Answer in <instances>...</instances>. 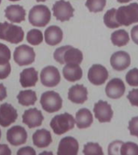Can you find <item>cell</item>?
Segmentation results:
<instances>
[{"mask_svg": "<svg viewBox=\"0 0 138 155\" xmlns=\"http://www.w3.org/2000/svg\"><path fill=\"white\" fill-rule=\"evenodd\" d=\"M18 113L15 107L10 104H2L0 105V125L8 127L17 120Z\"/></svg>", "mask_w": 138, "mask_h": 155, "instance_id": "cell-15", "label": "cell"}, {"mask_svg": "<svg viewBox=\"0 0 138 155\" xmlns=\"http://www.w3.org/2000/svg\"><path fill=\"white\" fill-rule=\"evenodd\" d=\"M1 2H2V0H0V3H1Z\"/></svg>", "mask_w": 138, "mask_h": 155, "instance_id": "cell-46", "label": "cell"}, {"mask_svg": "<svg viewBox=\"0 0 138 155\" xmlns=\"http://www.w3.org/2000/svg\"><path fill=\"white\" fill-rule=\"evenodd\" d=\"M88 91L83 85L77 84L69 89L68 99L74 104H82L87 100Z\"/></svg>", "mask_w": 138, "mask_h": 155, "instance_id": "cell-18", "label": "cell"}, {"mask_svg": "<svg viewBox=\"0 0 138 155\" xmlns=\"http://www.w3.org/2000/svg\"><path fill=\"white\" fill-rule=\"evenodd\" d=\"M41 83L47 87H54L61 82V75L58 68L53 65L46 66L41 72Z\"/></svg>", "mask_w": 138, "mask_h": 155, "instance_id": "cell-9", "label": "cell"}, {"mask_svg": "<svg viewBox=\"0 0 138 155\" xmlns=\"http://www.w3.org/2000/svg\"><path fill=\"white\" fill-rule=\"evenodd\" d=\"M63 39V31L58 26L53 25L45 29L44 41L48 45H57L61 42Z\"/></svg>", "mask_w": 138, "mask_h": 155, "instance_id": "cell-20", "label": "cell"}, {"mask_svg": "<svg viewBox=\"0 0 138 155\" xmlns=\"http://www.w3.org/2000/svg\"><path fill=\"white\" fill-rule=\"evenodd\" d=\"M42 108L48 113L58 111L62 107V99L60 94L53 91L44 92L41 97Z\"/></svg>", "mask_w": 138, "mask_h": 155, "instance_id": "cell-6", "label": "cell"}, {"mask_svg": "<svg viewBox=\"0 0 138 155\" xmlns=\"http://www.w3.org/2000/svg\"><path fill=\"white\" fill-rule=\"evenodd\" d=\"M120 154L138 155V145L131 141L123 143L120 148Z\"/></svg>", "mask_w": 138, "mask_h": 155, "instance_id": "cell-31", "label": "cell"}, {"mask_svg": "<svg viewBox=\"0 0 138 155\" xmlns=\"http://www.w3.org/2000/svg\"><path fill=\"white\" fill-rule=\"evenodd\" d=\"M83 153L86 155H103L104 154V151H103V149H102L101 146L98 143L88 142L84 145Z\"/></svg>", "mask_w": 138, "mask_h": 155, "instance_id": "cell-30", "label": "cell"}, {"mask_svg": "<svg viewBox=\"0 0 138 155\" xmlns=\"http://www.w3.org/2000/svg\"><path fill=\"white\" fill-rule=\"evenodd\" d=\"M26 39L27 41L32 45H39L44 40L43 34L38 29H31L27 33Z\"/></svg>", "mask_w": 138, "mask_h": 155, "instance_id": "cell-28", "label": "cell"}, {"mask_svg": "<svg viewBox=\"0 0 138 155\" xmlns=\"http://www.w3.org/2000/svg\"><path fill=\"white\" fill-rule=\"evenodd\" d=\"M123 143L121 140H115L111 142L108 146V154H120V148Z\"/></svg>", "mask_w": 138, "mask_h": 155, "instance_id": "cell-34", "label": "cell"}, {"mask_svg": "<svg viewBox=\"0 0 138 155\" xmlns=\"http://www.w3.org/2000/svg\"><path fill=\"white\" fill-rule=\"evenodd\" d=\"M131 0H117V2L120 3H126V2H130Z\"/></svg>", "mask_w": 138, "mask_h": 155, "instance_id": "cell-42", "label": "cell"}, {"mask_svg": "<svg viewBox=\"0 0 138 155\" xmlns=\"http://www.w3.org/2000/svg\"><path fill=\"white\" fill-rule=\"evenodd\" d=\"M36 155V151L30 146H26L19 149L17 151V155Z\"/></svg>", "mask_w": 138, "mask_h": 155, "instance_id": "cell-38", "label": "cell"}, {"mask_svg": "<svg viewBox=\"0 0 138 155\" xmlns=\"http://www.w3.org/2000/svg\"><path fill=\"white\" fill-rule=\"evenodd\" d=\"M7 88L4 87V85L0 83V101H2L3 99L7 98Z\"/></svg>", "mask_w": 138, "mask_h": 155, "instance_id": "cell-41", "label": "cell"}, {"mask_svg": "<svg viewBox=\"0 0 138 155\" xmlns=\"http://www.w3.org/2000/svg\"><path fill=\"white\" fill-rule=\"evenodd\" d=\"M27 139H28V133L26 129L22 126H13L7 130V141L14 146H18L26 143Z\"/></svg>", "mask_w": 138, "mask_h": 155, "instance_id": "cell-11", "label": "cell"}, {"mask_svg": "<svg viewBox=\"0 0 138 155\" xmlns=\"http://www.w3.org/2000/svg\"><path fill=\"white\" fill-rule=\"evenodd\" d=\"M87 77L92 84L100 86L104 84L108 78V71L104 65L95 64L89 69Z\"/></svg>", "mask_w": 138, "mask_h": 155, "instance_id": "cell-10", "label": "cell"}, {"mask_svg": "<svg viewBox=\"0 0 138 155\" xmlns=\"http://www.w3.org/2000/svg\"><path fill=\"white\" fill-rule=\"evenodd\" d=\"M63 76L69 82L78 81L82 77V70L77 64H66L62 70Z\"/></svg>", "mask_w": 138, "mask_h": 155, "instance_id": "cell-23", "label": "cell"}, {"mask_svg": "<svg viewBox=\"0 0 138 155\" xmlns=\"http://www.w3.org/2000/svg\"><path fill=\"white\" fill-rule=\"evenodd\" d=\"M128 129L131 135L138 137V116H135L131 119L128 123Z\"/></svg>", "mask_w": 138, "mask_h": 155, "instance_id": "cell-35", "label": "cell"}, {"mask_svg": "<svg viewBox=\"0 0 138 155\" xmlns=\"http://www.w3.org/2000/svg\"><path fill=\"white\" fill-rule=\"evenodd\" d=\"M75 120L72 115L65 112L57 115L50 121V127L57 135H62L74 128Z\"/></svg>", "mask_w": 138, "mask_h": 155, "instance_id": "cell-4", "label": "cell"}, {"mask_svg": "<svg viewBox=\"0 0 138 155\" xmlns=\"http://www.w3.org/2000/svg\"><path fill=\"white\" fill-rule=\"evenodd\" d=\"M128 99L133 106L138 107V89H133L128 92Z\"/></svg>", "mask_w": 138, "mask_h": 155, "instance_id": "cell-37", "label": "cell"}, {"mask_svg": "<svg viewBox=\"0 0 138 155\" xmlns=\"http://www.w3.org/2000/svg\"><path fill=\"white\" fill-rule=\"evenodd\" d=\"M17 99L23 106H31L34 105L37 100L36 92L31 90H26V91H21L17 95Z\"/></svg>", "mask_w": 138, "mask_h": 155, "instance_id": "cell-25", "label": "cell"}, {"mask_svg": "<svg viewBox=\"0 0 138 155\" xmlns=\"http://www.w3.org/2000/svg\"><path fill=\"white\" fill-rule=\"evenodd\" d=\"M11 2H16V1H19V0H9Z\"/></svg>", "mask_w": 138, "mask_h": 155, "instance_id": "cell-44", "label": "cell"}, {"mask_svg": "<svg viewBox=\"0 0 138 155\" xmlns=\"http://www.w3.org/2000/svg\"><path fill=\"white\" fill-rule=\"evenodd\" d=\"M36 2H45L47 0H36Z\"/></svg>", "mask_w": 138, "mask_h": 155, "instance_id": "cell-43", "label": "cell"}, {"mask_svg": "<svg viewBox=\"0 0 138 155\" xmlns=\"http://www.w3.org/2000/svg\"><path fill=\"white\" fill-rule=\"evenodd\" d=\"M116 19L120 26H130L138 23V3L133 2L116 9Z\"/></svg>", "mask_w": 138, "mask_h": 155, "instance_id": "cell-2", "label": "cell"}, {"mask_svg": "<svg viewBox=\"0 0 138 155\" xmlns=\"http://www.w3.org/2000/svg\"><path fill=\"white\" fill-rule=\"evenodd\" d=\"M107 0H87L86 7L90 12H100L104 11L106 6Z\"/></svg>", "mask_w": 138, "mask_h": 155, "instance_id": "cell-29", "label": "cell"}, {"mask_svg": "<svg viewBox=\"0 0 138 155\" xmlns=\"http://www.w3.org/2000/svg\"><path fill=\"white\" fill-rule=\"evenodd\" d=\"M26 12L19 5H10L5 9V17L12 23H21L25 20Z\"/></svg>", "mask_w": 138, "mask_h": 155, "instance_id": "cell-19", "label": "cell"}, {"mask_svg": "<svg viewBox=\"0 0 138 155\" xmlns=\"http://www.w3.org/2000/svg\"><path fill=\"white\" fill-rule=\"evenodd\" d=\"M22 119H23V123L28 125L29 128H33L42 124L44 116L40 110L34 107V108L28 109L24 111Z\"/></svg>", "mask_w": 138, "mask_h": 155, "instance_id": "cell-16", "label": "cell"}, {"mask_svg": "<svg viewBox=\"0 0 138 155\" xmlns=\"http://www.w3.org/2000/svg\"><path fill=\"white\" fill-rule=\"evenodd\" d=\"M131 37L135 44L138 45V25H136L131 30Z\"/></svg>", "mask_w": 138, "mask_h": 155, "instance_id": "cell-39", "label": "cell"}, {"mask_svg": "<svg viewBox=\"0 0 138 155\" xmlns=\"http://www.w3.org/2000/svg\"><path fill=\"white\" fill-rule=\"evenodd\" d=\"M75 123L78 128H89L93 123V116L90 110L87 108H82L76 113Z\"/></svg>", "mask_w": 138, "mask_h": 155, "instance_id": "cell-24", "label": "cell"}, {"mask_svg": "<svg viewBox=\"0 0 138 155\" xmlns=\"http://www.w3.org/2000/svg\"><path fill=\"white\" fill-rule=\"evenodd\" d=\"M1 137H2V132H1V129H0V139H1Z\"/></svg>", "mask_w": 138, "mask_h": 155, "instance_id": "cell-45", "label": "cell"}, {"mask_svg": "<svg viewBox=\"0 0 138 155\" xmlns=\"http://www.w3.org/2000/svg\"><path fill=\"white\" fill-rule=\"evenodd\" d=\"M12 71L11 64L9 62L6 64H0V79L7 78Z\"/></svg>", "mask_w": 138, "mask_h": 155, "instance_id": "cell-36", "label": "cell"}, {"mask_svg": "<svg viewBox=\"0 0 138 155\" xmlns=\"http://www.w3.org/2000/svg\"><path fill=\"white\" fill-rule=\"evenodd\" d=\"M11 51L4 44L0 43V64H6L9 62L11 59Z\"/></svg>", "mask_w": 138, "mask_h": 155, "instance_id": "cell-33", "label": "cell"}, {"mask_svg": "<svg viewBox=\"0 0 138 155\" xmlns=\"http://www.w3.org/2000/svg\"><path fill=\"white\" fill-rule=\"evenodd\" d=\"M105 92L107 96L110 99H120L125 92V85L120 78H114L107 82L105 87Z\"/></svg>", "mask_w": 138, "mask_h": 155, "instance_id": "cell-13", "label": "cell"}, {"mask_svg": "<svg viewBox=\"0 0 138 155\" xmlns=\"http://www.w3.org/2000/svg\"><path fill=\"white\" fill-rule=\"evenodd\" d=\"M110 63H111V67L115 70L123 71L130 65V56L124 51H118L111 55Z\"/></svg>", "mask_w": 138, "mask_h": 155, "instance_id": "cell-17", "label": "cell"}, {"mask_svg": "<svg viewBox=\"0 0 138 155\" xmlns=\"http://www.w3.org/2000/svg\"><path fill=\"white\" fill-rule=\"evenodd\" d=\"M11 155L12 151L8 147V145L2 144L0 145V155Z\"/></svg>", "mask_w": 138, "mask_h": 155, "instance_id": "cell-40", "label": "cell"}, {"mask_svg": "<svg viewBox=\"0 0 138 155\" xmlns=\"http://www.w3.org/2000/svg\"><path fill=\"white\" fill-rule=\"evenodd\" d=\"M35 52L31 47L26 45H22L15 48L13 54L15 62L20 66L31 65L35 61Z\"/></svg>", "mask_w": 138, "mask_h": 155, "instance_id": "cell-7", "label": "cell"}, {"mask_svg": "<svg viewBox=\"0 0 138 155\" xmlns=\"http://www.w3.org/2000/svg\"><path fill=\"white\" fill-rule=\"evenodd\" d=\"M51 19V12L44 5H36L29 12V23L34 27H44Z\"/></svg>", "mask_w": 138, "mask_h": 155, "instance_id": "cell-5", "label": "cell"}, {"mask_svg": "<svg viewBox=\"0 0 138 155\" xmlns=\"http://www.w3.org/2000/svg\"><path fill=\"white\" fill-rule=\"evenodd\" d=\"M94 113L95 118L100 123L110 122L113 116V111L111 105L104 100H99L94 104Z\"/></svg>", "mask_w": 138, "mask_h": 155, "instance_id": "cell-12", "label": "cell"}, {"mask_svg": "<svg viewBox=\"0 0 138 155\" xmlns=\"http://www.w3.org/2000/svg\"><path fill=\"white\" fill-rule=\"evenodd\" d=\"M56 61L64 64H81L83 60V54L81 50L71 45H65L57 48L53 54Z\"/></svg>", "mask_w": 138, "mask_h": 155, "instance_id": "cell-1", "label": "cell"}, {"mask_svg": "<svg viewBox=\"0 0 138 155\" xmlns=\"http://www.w3.org/2000/svg\"><path fill=\"white\" fill-rule=\"evenodd\" d=\"M38 81V72L33 67L24 69L20 73L19 82L23 87H35V85Z\"/></svg>", "mask_w": 138, "mask_h": 155, "instance_id": "cell-21", "label": "cell"}, {"mask_svg": "<svg viewBox=\"0 0 138 155\" xmlns=\"http://www.w3.org/2000/svg\"><path fill=\"white\" fill-rule=\"evenodd\" d=\"M24 37V30L21 27L7 22L0 23V39L12 44H19Z\"/></svg>", "mask_w": 138, "mask_h": 155, "instance_id": "cell-3", "label": "cell"}, {"mask_svg": "<svg viewBox=\"0 0 138 155\" xmlns=\"http://www.w3.org/2000/svg\"><path fill=\"white\" fill-rule=\"evenodd\" d=\"M129 35L125 30L120 29L117 31H115L111 35V41L113 45L122 47L126 45L129 42Z\"/></svg>", "mask_w": 138, "mask_h": 155, "instance_id": "cell-26", "label": "cell"}, {"mask_svg": "<svg viewBox=\"0 0 138 155\" xmlns=\"http://www.w3.org/2000/svg\"><path fill=\"white\" fill-rule=\"evenodd\" d=\"M116 8H111V9L108 10L104 15V23L109 28H117L119 27H120V24H119L116 19Z\"/></svg>", "mask_w": 138, "mask_h": 155, "instance_id": "cell-27", "label": "cell"}, {"mask_svg": "<svg viewBox=\"0 0 138 155\" xmlns=\"http://www.w3.org/2000/svg\"><path fill=\"white\" fill-rule=\"evenodd\" d=\"M126 82L131 87H138V69L133 68L127 73Z\"/></svg>", "mask_w": 138, "mask_h": 155, "instance_id": "cell-32", "label": "cell"}, {"mask_svg": "<svg viewBox=\"0 0 138 155\" xmlns=\"http://www.w3.org/2000/svg\"><path fill=\"white\" fill-rule=\"evenodd\" d=\"M74 9L70 2L65 0H58L53 6V15L61 22L70 20L74 16Z\"/></svg>", "mask_w": 138, "mask_h": 155, "instance_id": "cell-8", "label": "cell"}, {"mask_svg": "<svg viewBox=\"0 0 138 155\" xmlns=\"http://www.w3.org/2000/svg\"><path fill=\"white\" fill-rule=\"evenodd\" d=\"M79 149L77 140L72 137H65L59 142L58 155H77Z\"/></svg>", "mask_w": 138, "mask_h": 155, "instance_id": "cell-14", "label": "cell"}, {"mask_svg": "<svg viewBox=\"0 0 138 155\" xmlns=\"http://www.w3.org/2000/svg\"><path fill=\"white\" fill-rule=\"evenodd\" d=\"M32 141L35 146L38 148H46L50 145L53 139L49 131L44 128L36 130L32 135Z\"/></svg>", "mask_w": 138, "mask_h": 155, "instance_id": "cell-22", "label": "cell"}]
</instances>
